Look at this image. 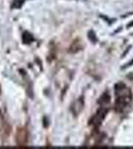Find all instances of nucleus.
I'll use <instances>...</instances> for the list:
<instances>
[{
	"label": "nucleus",
	"instance_id": "nucleus-3",
	"mask_svg": "<svg viewBox=\"0 0 133 149\" xmlns=\"http://www.w3.org/2000/svg\"><path fill=\"white\" fill-rule=\"evenodd\" d=\"M109 102H110V95H109V93H108L107 92L102 93V95H101L100 100H98V102H100V104H102V105L107 104V103H109Z\"/></svg>",
	"mask_w": 133,
	"mask_h": 149
},
{
	"label": "nucleus",
	"instance_id": "nucleus-4",
	"mask_svg": "<svg viewBox=\"0 0 133 149\" xmlns=\"http://www.w3.org/2000/svg\"><path fill=\"white\" fill-rule=\"evenodd\" d=\"M74 107H79V112L81 111V109H84V100H83V97H81V98H79L78 100L76 102V103L74 104ZM76 110V109H75ZM74 110V111H75Z\"/></svg>",
	"mask_w": 133,
	"mask_h": 149
},
{
	"label": "nucleus",
	"instance_id": "nucleus-1",
	"mask_svg": "<svg viewBox=\"0 0 133 149\" xmlns=\"http://www.w3.org/2000/svg\"><path fill=\"white\" fill-rule=\"evenodd\" d=\"M16 143L19 146H25L28 143V131L24 127H20L17 129L15 134Z\"/></svg>",
	"mask_w": 133,
	"mask_h": 149
},
{
	"label": "nucleus",
	"instance_id": "nucleus-2",
	"mask_svg": "<svg viewBox=\"0 0 133 149\" xmlns=\"http://www.w3.org/2000/svg\"><path fill=\"white\" fill-rule=\"evenodd\" d=\"M106 113H107V109H100L95 114L93 115V118L91 119L89 124H91V125H93L95 127L100 126L101 124V122L103 121V119L105 118Z\"/></svg>",
	"mask_w": 133,
	"mask_h": 149
},
{
	"label": "nucleus",
	"instance_id": "nucleus-6",
	"mask_svg": "<svg viewBox=\"0 0 133 149\" xmlns=\"http://www.w3.org/2000/svg\"><path fill=\"white\" fill-rule=\"evenodd\" d=\"M131 65H133V60H131V61H130V62H129V63H127L126 65H125V66H124V67H123V68H122V69L128 68V67H129V66H131Z\"/></svg>",
	"mask_w": 133,
	"mask_h": 149
},
{
	"label": "nucleus",
	"instance_id": "nucleus-5",
	"mask_svg": "<svg viewBox=\"0 0 133 149\" xmlns=\"http://www.w3.org/2000/svg\"><path fill=\"white\" fill-rule=\"evenodd\" d=\"M33 36L30 34V33H28V32H25L23 34V41H24V43H31L33 41Z\"/></svg>",
	"mask_w": 133,
	"mask_h": 149
}]
</instances>
